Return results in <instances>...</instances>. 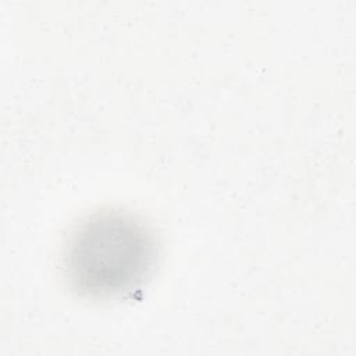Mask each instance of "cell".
Segmentation results:
<instances>
[{
	"mask_svg": "<svg viewBox=\"0 0 356 356\" xmlns=\"http://www.w3.org/2000/svg\"><path fill=\"white\" fill-rule=\"evenodd\" d=\"M157 249L149 227L122 210L96 211L67 238L63 266L83 298L110 300L132 293L150 277Z\"/></svg>",
	"mask_w": 356,
	"mask_h": 356,
	"instance_id": "cell-1",
	"label": "cell"
}]
</instances>
